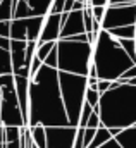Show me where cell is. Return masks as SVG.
<instances>
[{
  "instance_id": "1",
  "label": "cell",
  "mask_w": 136,
  "mask_h": 148,
  "mask_svg": "<svg viewBox=\"0 0 136 148\" xmlns=\"http://www.w3.org/2000/svg\"><path fill=\"white\" fill-rule=\"evenodd\" d=\"M64 127L69 117L62 100L59 69L43 67L30 77V127Z\"/></svg>"
},
{
  "instance_id": "2",
  "label": "cell",
  "mask_w": 136,
  "mask_h": 148,
  "mask_svg": "<svg viewBox=\"0 0 136 148\" xmlns=\"http://www.w3.org/2000/svg\"><path fill=\"white\" fill-rule=\"evenodd\" d=\"M100 119L107 129H128L136 126V86L119 84L102 95Z\"/></svg>"
},
{
  "instance_id": "3",
  "label": "cell",
  "mask_w": 136,
  "mask_h": 148,
  "mask_svg": "<svg viewBox=\"0 0 136 148\" xmlns=\"http://www.w3.org/2000/svg\"><path fill=\"white\" fill-rule=\"evenodd\" d=\"M91 48H93V64L98 71V79L117 81L129 67L136 66L126 53V50L121 47L119 40L105 29L100 31Z\"/></svg>"
},
{
  "instance_id": "4",
  "label": "cell",
  "mask_w": 136,
  "mask_h": 148,
  "mask_svg": "<svg viewBox=\"0 0 136 148\" xmlns=\"http://www.w3.org/2000/svg\"><path fill=\"white\" fill-rule=\"evenodd\" d=\"M59 71L78 76H88L93 64V48L90 43H79L71 40H59Z\"/></svg>"
},
{
  "instance_id": "5",
  "label": "cell",
  "mask_w": 136,
  "mask_h": 148,
  "mask_svg": "<svg viewBox=\"0 0 136 148\" xmlns=\"http://www.w3.org/2000/svg\"><path fill=\"white\" fill-rule=\"evenodd\" d=\"M59 81H60V91L62 100L66 105V112L69 117V126L79 127V119L86 98L88 90V76H78L59 71Z\"/></svg>"
},
{
  "instance_id": "6",
  "label": "cell",
  "mask_w": 136,
  "mask_h": 148,
  "mask_svg": "<svg viewBox=\"0 0 136 148\" xmlns=\"http://www.w3.org/2000/svg\"><path fill=\"white\" fill-rule=\"evenodd\" d=\"M0 97H2V126L3 127H26L23 112L19 107L17 93H16V81L5 86Z\"/></svg>"
},
{
  "instance_id": "7",
  "label": "cell",
  "mask_w": 136,
  "mask_h": 148,
  "mask_svg": "<svg viewBox=\"0 0 136 148\" xmlns=\"http://www.w3.org/2000/svg\"><path fill=\"white\" fill-rule=\"evenodd\" d=\"M124 26H136V3H112L107 7V14L102 23L105 31L124 28Z\"/></svg>"
},
{
  "instance_id": "8",
  "label": "cell",
  "mask_w": 136,
  "mask_h": 148,
  "mask_svg": "<svg viewBox=\"0 0 136 148\" xmlns=\"http://www.w3.org/2000/svg\"><path fill=\"white\" fill-rule=\"evenodd\" d=\"M78 127H47V148H74Z\"/></svg>"
},
{
  "instance_id": "9",
  "label": "cell",
  "mask_w": 136,
  "mask_h": 148,
  "mask_svg": "<svg viewBox=\"0 0 136 148\" xmlns=\"http://www.w3.org/2000/svg\"><path fill=\"white\" fill-rule=\"evenodd\" d=\"M60 23H62L60 40H67V38H71V36L86 33V28H84V10L64 12Z\"/></svg>"
},
{
  "instance_id": "10",
  "label": "cell",
  "mask_w": 136,
  "mask_h": 148,
  "mask_svg": "<svg viewBox=\"0 0 136 148\" xmlns=\"http://www.w3.org/2000/svg\"><path fill=\"white\" fill-rule=\"evenodd\" d=\"M60 19H62V14H48V16H45L43 29H41V35H40V40H38V45L60 40V33H62Z\"/></svg>"
},
{
  "instance_id": "11",
  "label": "cell",
  "mask_w": 136,
  "mask_h": 148,
  "mask_svg": "<svg viewBox=\"0 0 136 148\" xmlns=\"http://www.w3.org/2000/svg\"><path fill=\"white\" fill-rule=\"evenodd\" d=\"M10 60H12V67L14 73L21 71L26 67V52H28V41H17L12 40L10 41Z\"/></svg>"
},
{
  "instance_id": "12",
  "label": "cell",
  "mask_w": 136,
  "mask_h": 148,
  "mask_svg": "<svg viewBox=\"0 0 136 148\" xmlns=\"http://www.w3.org/2000/svg\"><path fill=\"white\" fill-rule=\"evenodd\" d=\"M5 148H21V127H3Z\"/></svg>"
},
{
  "instance_id": "13",
  "label": "cell",
  "mask_w": 136,
  "mask_h": 148,
  "mask_svg": "<svg viewBox=\"0 0 136 148\" xmlns=\"http://www.w3.org/2000/svg\"><path fill=\"white\" fill-rule=\"evenodd\" d=\"M115 140L122 148H136V126L122 129L119 136H115Z\"/></svg>"
},
{
  "instance_id": "14",
  "label": "cell",
  "mask_w": 136,
  "mask_h": 148,
  "mask_svg": "<svg viewBox=\"0 0 136 148\" xmlns=\"http://www.w3.org/2000/svg\"><path fill=\"white\" fill-rule=\"evenodd\" d=\"M28 17H38V16L34 14V10L30 7V3H28V2L19 0V2L14 5L12 19H28Z\"/></svg>"
},
{
  "instance_id": "15",
  "label": "cell",
  "mask_w": 136,
  "mask_h": 148,
  "mask_svg": "<svg viewBox=\"0 0 136 148\" xmlns=\"http://www.w3.org/2000/svg\"><path fill=\"white\" fill-rule=\"evenodd\" d=\"M54 0H28L30 7L34 10V14L38 17H45L50 14V7H52Z\"/></svg>"
},
{
  "instance_id": "16",
  "label": "cell",
  "mask_w": 136,
  "mask_h": 148,
  "mask_svg": "<svg viewBox=\"0 0 136 148\" xmlns=\"http://www.w3.org/2000/svg\"><path fill=\"white\" fill-rule=\"evenodd\" d=\"M109 33L117 40H136V26L115 28V29H110Z\"/></svg>"
},
{
  "instance_id": "17",
  "label": "cell",
  "mask_w": 136,
  "mask_h": 148,
  "mask_svg": "<svg viewBox=\"0 0 136 148\" xmlns=\"http://www.w3.org/2000/svg\"><path fill=\"white\" fill-rule=\"evenodd\" d=\"M114 136H112V133H110V129H107V127H100L98 131H97V134H95V138H93V141H91V145L88 148H100L102 145H105L107 141H110Z\"/></svg>"
},
{
  "instance_id": "18",
  "label": "cell",
  "mask_w": 136,
  "mask_h": 148,
  "mask_svg": "<svg viewBox=\"0 0 136 148\" xmlns=\"http://www.w3.org/2000/svg\"><path fill=\"white\" fill-rule=\"evenodd\" d=\"M31 129V136L33 141L38 148H47V127L43 126H36V127H30Z\"/></svg>"
},
{
  "instance_id": "19",
  "label": "cell",
  "mask_w": 136,
  "mask_h": 148,
  "mask_svg": "<svg viewBox=\"0 0 136 148\" xmlns=\"http://www.w3.org/2000/svg\"><path fill=\"white\" fill-rule=\"evenodd\" d=\"M3 74H14V67L10 60V52L0 48V76Z\"/></svg>"
},
{
  "instance_id": "20",
  "label": "cell",
  "mask_w": 136,
  "mask_h": 148,
  "mask_svg": "<svg viewBox=\"0 0 136 148\" xmlns=\"http://www.w3.org/2000/svg\"><path fill=\"white\" fill-rule=\"evenodd\" d=\"M14 0H0V21H12Z\"/></svg>"
},
{
  "instance_id": "21",
  "label": "cell",
  "mask_w": 136,
  "mask_h": 148,
  "mask_svg": "<svg viewBox=\"0 0 136 148\" xmlns=\"http://www.w3.org/2000/svg\"><path fill=\"white\" fill-rule=\"evenodd\" d=\"M55 47H57V41H50V43H41V45H38V48H36L38 59L45 62V59L52 53V50H54Z\"/></svg>"
},
{
  "instance_id": "22",
  "label": "cell",
  "mask_w": 136,
  "mask_h": 148,
  "mask_svg": "<svg viewBox=\"0 0 136 148\" xmlns=\"http://www.w3.org/2000/svg\"><path fill=\"white\" fill-rule=\"evenodd\" d=\"M86 103L88 105H91L93 109L95 107H98L100 105V100H102V95H100V91L97 90V88H88L86 90Z\"/></svg>"
},
{
  "instance_id": "23",
  "label": "cell",
  "mask_w": 136,
  "mask_h": 148,
  "mask_svg": "<svg viewBox=\"0 0 136 148\" xmlns=\"http://www.w3.org/2000/svg\"><path fill=\"white\" fill-rule=\"evenodd\" d=\"M119 43L126 50V53L129 55V59L136 64V40H119Z\"/></svg>"
},
{
  "instance_id": "24",
  "label": "cell",
  "mask_w": 136,
  "mask_h": 148,
  "mask_svg": "<svg viewBox=\"0 0 136 148\" xmlns=\"http://www.w3.org/2000/svg\"><path fill=\"white\" fill-rule=\"evenodd\" d=\"M91 114H93V107L88 105V103L84 102V105H83V112H81V119H79V127H86V126H88V121H90Z\"/></svg>"
},
{
  "instance_id": "25",
  "label": "cell",
  "mask_w": 136,
  "mask_h": 148,
  "mask_svg": "<svg viewBox=\"0 0 136 148\" xmlns=\"http://www.w3.org/2000/svg\"><path fill=\"white\" fill-rule=\"evenodd\" d=\"M84 28H86V35L93 33L95 28V17L91 14V9H84Z\"/></svg>"
},
{
  "instance_id": "26",
  "label": "cell",
  "mask_w": 136,
  "mask_h": 148,
  "mask_svg": "<svg viewBox=\"0 0 136 148\" xmlns=\"http://www.w3.org/2000/svg\"><path fill=\"white\" fill-rule=\"evenodd\" d=\"M47 67H52V69H59V50H57V47L52 50V53L45 59V62H43Z\"/></svg>"
},
{
  "instance_id": "27",
  "label": "cell",
  "mask_w": 136,
  "mask_h": 148,
  "mask_svg": "<svg viewBox=\"0 0 136 148\" xmlns=\"http://www.w3.org/2000/svg\"><path fill=\"white\" fill-rule=\"evenodd\" d=\"M66 2L67 0H54L50 7V14H64L66 12Z\"/></svg>"
},
{
  "instance_id": "28",
  "label": "cell",
  "mask_w": 136,
  "mask_h": 148,
  "mask_svg": "<svg viewBox=\"0 0 136 148\" xmlns=\"http://www.w3.org/2000/svg\"><path fill=\"white\" fill-rule=\"evenodd\" d=\"M91 14H93L95 21L102 24L105 19V14H107V7H91Z\"/></svg>"
},
{
  "instance_id": "29",
  "label": "cell",
  "mask_w": 136,
  "mask_h": 148,
  "mask_svg": "<svg viewBox=\"0 0 136 148\" xmlns=\"http://www.w3.org/2000/svg\"><path fill=\"white\" fill-rule=\"evenodd\" d=\"M97 131H98V129H90V127L84 129V148H88L90 145H91V141H93Z\"/></svg>"
},
{
  "instance_id": "30",
  "label": "cell",
  "mask_w": 136,
  "mask_h": 148,
  "mask_svg": "<svg viewBox=\"0 0 136 148\" xmlns=\"http://www.w3.org/2000/svg\"><path fill=\"white\" fill-rule=\"evenodd\" d=\"M112 84H114V81L98 79V91H100V95H105L107 91H110V90H112Z\"/></svg>"
},
{
  "instance_id": "31",
  "label": "cell",
  "mask_w": 136,
  "mask_h": 148,
  "mask_svg": "<svg viewBox=\"0 0 136 148\" xmlns=\"http://www.w3.org/2000/svg\"><path fill=\"white\" fill-rule=\"evenodd\" d=\"M14 81H16L14 74H3V76H0V93H2V90H3L5 86H9V84L14 83Z\"/></svg>"
},
{
  "instance_id": "32",
  "label": "cell",
  "mask_w": 136,
  "mask_h": 148,
  "mask_svg": "<svg viewBox=\"0 0 136 148\" xmlns=\"http://www.w3.org/2000/svg\"><path fill=\"white\" fill-rule=\"evenodd\" d=\"M0 36L10 38V21H0Z\"/></svg>"
},
{
  "instance_id": "33",
  "label": "cell",
  "mask_w": 136,
  "mask_h": 148,
  "mask_svg": "<svg viewBox=\"0 0 136 148\" xmlns=\"http://www.w3.org/2000/svg\"><path fill=\"white\" fill-rule=\"evenodd\" d=\"M10 41H12L10 38L0 36V48H2V50H7V52H9V50H10Z\"/></svg>"
},
{
  "instance_id": "34",
  "label": "cell",
  "mask_w": 136,
  "mask_h": 148,
  "mask_svg": "<svg viewBox=\"0 0 136 148\" xmlns=\"http://www.w3.org/2000/svg\"><path fill=\"white\" fill-rule=\"evenodd\" d=\"M100 148H122V147L119 145V141H117L115 138H112L110 141H107V143H105V145H102Z\"/></svg>"
},
{
  "instance_id": "35",
  "label": "cell",
  "mask_w": 136,
  "mask_h": 148,
  "mask_svg": "<svg viewBox=\"0 0 136 148\" xmlns=\"http://www.w3.org/2000/svg\"><path fill=\"white\" fill-rule=\"evenodd\" d=\"M91 7H109V0H90Z\"/></svg>"
},
{
  "instance_id": "36",
  "label": "cell",
  "mask_w": 136,
  "mask_h": 148,
  "mask_svg": "<svg viewBox=\"0 0 136 148\" xmlns=\"http://www.w3.org/2000/svg\"><path fill=\"white\" fill-rule=\"evenodd\" d=\"M114 3H136V0H115Z\"/></svg>"
},
{
  "instance_id": "37",
  "label": "cell",
  "mask_w": 136,
  "mask_h": 148,
  "mask_svg": "<svg viewBox=\"0 0 136 148\" xmlns=\"http://www.w3.org/2000/svg\"><path fill=\"white\" fill-rule=\"evenodd\" d=\"M114 2H115V0H109V5H112V3H114Z\"/></svg>"
},
{
  "instance_id": "38",
  "label": "cell",
  "mask_w": 136,
  "mask_h": 148,
  "mask_svg": "<svg viewBox=\"0 0 136 148\" xmlns=\"http://www.w3.org/2000/svg\"><path fill=\"white\" fill-rule=\"evenodd\" d=\"M17 2H19V0H14V5H16V3H17Z\"/></svg>"
},
{
  "instance_id": "39",
  "label": "cell",
  "mask_w": 136,
  "mask_h": 148,
  "mask_svg": "<svg viewBox=\"0 0 136 148\" xmlns=\"http://www.w3.org/2000/svg\"><path fill=\"white\" fill-rule=\"evenodd\" d=\"M33 148H38V147H36V145H34V147H33Z\"/></svg>"
}]
</instances>
